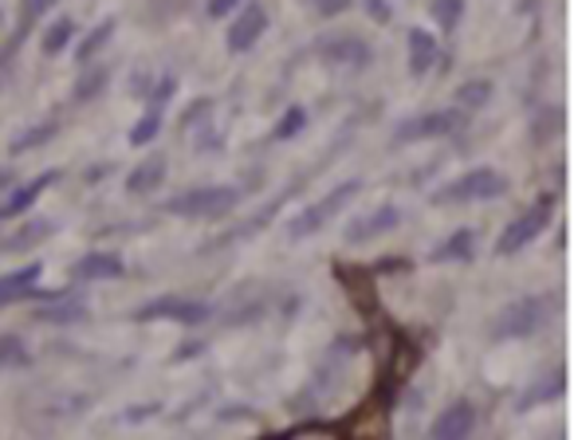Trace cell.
Returning <instances> with one entry per match:
<instances>
[{
	"label": "cell",
	"instance_id": "4",
	"mask_svg": "<svg viewBox=\"0 0 574 440\" xmlns=\"http://www.w3.org/2000/svg\"><path fill=\"white\" fill-rule=\"evenodd\" d=\"M359 193H362V181L359 178H350V181H342V185H334L327 197H319L315 205H307L304 213H299L296 221L287 225V236H291V240H307V236H315L319 228L327 225V221H334V216H339L342 208L350 205V201L359 197Z\"/></svg>",
	"mask_w": 574,
	"mask_h": 440
},
{
	"label": "cell",
	"instance_id": "17",
	"mask_svg": "<svg viewBox=\"0 0 574 440\" xmlns=\"http://www.w3.org/2000/svg\"><path fill=\"white\" fill-rule=\"evenodd\" d=\"M476 256V233L472 228H457L453 236H445V240L433 248V256L429 260L433 264H449V260H457V264H468Z\"/></svg>",
	"mask_w": 574,
	"mask_h": 440
},
{
	"label": "cell",
	"instance_id": "14",
	"mask_svg": "<svg viewBox=\"0 0 574 440\" xmlns=\"http://www.w3.org/2000/svg\"><path fill=\"white\" fill-rule=\"evenodd\" d=\"M437 60H440L437 36L425 32V28H410V72L422 79V75H429L437 67Z\"/></svg>",
	"mask_w": 574,
	"mask_h": 440
},
{
	"label": "cell",
	"instance_id": "35",
	"mask_svg": "<svg viewBox=\"0 0 574 440\" xmlns=\"http://www.w3.org/2000/svg\"><path fill=\"white\" fill-rule=\"evenodd\" d=\"M366 9H370V17H374V20H382V24H386V20L394 17V12L386 9V0H366Z\"/></svg>",
	"mask_w": 574,
	"mask_h": 440
},
{
	"label": "cell",
	"instance_id": "36",
	"mask_svg": "<svg viewBox=\"0 0 574 440\" xmlns=\"http://www.w3.org/2000/svg\"><path fill=\"white\" fill-rule=\"evenodd\" d=\"M4 181H9V173H4V170H0V189H4Z\"/></svg>",
	"mask_w": 574,
	"mask_h": 440
},
{
	"label": "cell",
	"instance_id": "7",
	"mask_svg": "<svg viewBox=\"0 0 574 440\" xmlns=\"http://www.w3.org/2000/svg\"><path fill=\"white\" fill-rule=\"evenodd\" d=\"M460 122H465L460 110H429V115H417V118L397 122L394 142H425V138H445V135H453V130H460Z\"/></svg>",
	"mask_w": 574,
	"mask_h": 440
},
{
	"label": "cell",
	"instance_id": "31",
	"mask_svg": "<svg viewBox=\"0 0 574 440\" xmlns=\"http://www.w3.org/2000/svg\"><path fill=\"white\" fill-rule=\"evenodd\" d=\"M55 0H24V28H32L47 9H52Z\"/></svg>",
	"mask_w": 574,
	"mask_h": 440
},
{
	"label": "cell",
	"instance_id": "18",
	"mask_svg": "<svg viewBox=\"0 0 574 440\" xmlns=\"http://www.w3.org/2000/svg\"><path fill=\"white\" fill-rule=\"evenodd\" d=\"M107 83H110V63H87V67L79 72V79H75V87H72L75 103L99 99L103 90H107Z\"/></svg>",
	"mask_w": 574,
	"mask_h": 440
},
{
	"label": "cell",
	"instance_id": "34",
	"mask_svg": "<svg viewBox=\"0 0 574 440\" xmlns=\"http://www.w3.org/2000/svg\"><path fill=\"white\" fill-rule=\"evenodd\" d=\"M241 0H209V17H228Z\"/></svg>",
	"mask_w": 574,
	"mask_h": 440
},
{
	"label": "cell",
	"instance_id": "19",
	"mask_svg": "<svg viewBox=\"0 0 574 440\" xmlns=\"http://www.w3.org/2000/svg\"><path fill=\"white\" fill-rule=\"evenodd\" d=\"M60 233V225L55 221H28L20 233H12L9 240H0V251H20V248H32V244L47 240V236Z\"/></svg>",
	"mask_w": 574,
	"mask_h": 440
},
{
	"label": "cell",
	"instance_id": "20",
	"mask_svg": "<svg viewBox=\"0 0 574 440\" xmlns=\"http://www.w3.org/2000/svg\"><path fill=\"white\" fill-rule=\"evenodd\" d=\"M566 389V374L563 369H555L551 377H539L535 386L528 389V394L520 397V414H528V409H535L539 401H555L559 394Z\"/></svg>",
	"mask_w": 574,
	"mask_h": 440
},
{
	"label": "cell",
	"instance_id": "24",
	"mask_svg": "<svg viewBox=\"0 0 574 440\" xmlns=\"http://www.w3.org/2000/svg\"><path fill=\"white\" fill-rule=\"evenodd\" d=\"M429 12L440 24V32H453L460 24V17H465V0H433Z\"/></svg>",
	"mask_w": 574,
	"mask_h": 440
},
{
	"label": "cell",
	"instance_id": "29",
	"mask_svg": "<svg viewBox=\"0 0 574 440\" xmlns=\"http://www.w3.org/2000/svg\"><path fill=\"white\" fill-rule=\"evenodd\" d=\"M47 138H55V122H40V126H32V130H24V135L12 142V153H24V150H32V146H44Z\"/></svg>",
	"mask_w": 574,
	"mask_h": 440
},
{
	"label": "cell",
	"instance_id": "33",
	"mask_svg": "<svg viewBox=\"0 0 574 440\" xmlns=\"http://www.w3.org/2000/svg\"><path fill=\"white\" fill-rule=\"evenodd\" d=\"M209 110H213V99H201V103H193V107L185 110V118H181V122H185V126H193L201 115H209Z\"/></svg>",
	"mask_w": 574,
	"mask_h": 440
},
{
	"label": "cell",
	"instance_id": "5",
	"mask_svg": "<svg viewBox=\"0 0 574 440\" xmlns=\"http://www.w3.org/2000/svg\"><path fill=\"white\" fill-rule=\"evenodd\" d=\"M213 314L209 303H198V299H181V296H158L150 303H142L135 311L138 323H153V319H170V323L181 326H201Z\"/></svg>",
	"mask_w": 574,
	"mask_h": 440
},
{
	"label": "cell",
	"instance_id": "32",
	"mask_svg": "<svg viewBox=\"0 0 574 440\" xmlns=\"http://www.w3.org/2000/svg\"><path fill=\"white\" fill-rule=\"evenodd\" d=\"M315 9L323 12V17H339V12L350 9V0H315Z\"/></svg>",
	"mask_w": 574,
	"mask_h": 440
},
{
	"label": "cell",
	"instance_id": "8",
	"mask_svg": "<svg viewBox=\"0 0 574 440\" xmlns=\"http://www.w3.org/2000/svg\"><path fill=\"white\" fill-rule=\"evenodd\" d=\"M319 55L334 67H366L374 60V47L366 44L362 36H350V32H334V36L319 40Z\"/></svg>",
	"mask_w": 574,
	"mask_h": 440
},
{
	"label": "cell",
	"instance_id": "10",
	"mask_svg": "<svg viewBox=\"0 0 574 440\" xmlns=\"http://www.w3.org/2000/svg\"><path fill=\"white\" fill-rule=\"evenodd\" d=\"M397 225H402V208H397V205H378L374 213L359 216L354 225H347L342 240H347V244H366V240H378V236L394 233Z\"/></svg>",
	"mask_w": 574,
	"mask_h": 440
},
{
	"label": "cell",
	"instance_id": "1",
	"mask_svg": "<svg viewBox=\"0 0 574 440\" xmlns=\"http://www.w3.org/2000/svg\"><path fill=\"white\" fill-rule=\"evenodd\" d=\"M551 319V299L548 296H528L508 303L500 314L492 319V339L508 342V339H528V334L543 331Z\"/></svg>",
	"mask_w": 574,
	"mask_h": 440
},
{
	"label": "cell",
	"instance_id": "16",
	"mask_svg": "<svg viewBox=\"0 0 574 440\" xmlns=\"http://www.w3.org/2000/svg\"><path fill=\"white\" fill-rule=\"evenodd\" d=\"M166 181V158L162 153H150V158H142V162L130 170V178H126V189L130 193H153V189H162Z\"/></svg>",
	"mask_w": 574,
	"mask_h": 440
},
{
	"label": "cell",
	"instance_id": "23",
	"mask_svg": "<svg viewBox=\"0 0 574 440\" xmlns=\"http://www.w3.org/2000/svg\"><path fill=\"white\" fill-rule=\"evenodd\" d=\"M492 99V83L488 79H468L457 87V107L460 110H476V107H485V103Z\"/></svg>",
	"mask_w": 574,
	"mask_h": 440
},
{
	"label": "cell",
	"instance_id": "15",
	"mask_svg": "<svg viewBox=\"0 0 574 440\" xmlns=\"http://www.w3.org/2000/svg\"><path fill=\"white\" fill-rule=\"evenodd\" d=\"M55 181H60V170H47V173H40V178L28 181V185H20L17 193L0 205V221H4V216H20L24 208H32V201H36L47 185H55Z\"/></svg>",
	"mask_w": 574,
	"mask_h": 440
},
{
	"label": "cell",
	"instance_id": "26",
	"mask_svg": "<svg viewBox=\"0 0 574 440\" xmlns=\"http://www.w3.org/2000/svg\"><path fill=\"white\" fill-rule=\"evenodd\" d=\"M36 319L40 323H79V319H87V307L83 303H55V307H44Z\"/></svg>",
	"mask_w": 574,
	"mask_h": 440
},
{
	"label": "cell",
	"instance_id": "9",
	"mask_svg": "<svg viewBox=\"0 0 574 440\" xmlns=\"http://www.w3.org/2000/svg\"><path fill=\"white\" fill-rule=\"evenodd\" d=\"M264 32H268V12H264V4H244L241 17L228 24V36H225L228 52L233 55L248 52V47L261 44Z\"/></svg>",
	"mask_w": 574,
	"mask_h": 440
},
{
	"label": "cell",
	"instance_id": "28",
	"mask_svg": "<svg viewBox=\"0 0 574 440\" xmlns=\"http://www.w3.org/2000/svg\"><path fill=\"white\" fill-rule=\"evenodd\" d=\"M28 351L24 342L12 339V334H0V369H12V366H28Z\"/></svg>",
	"mask_w": 574,
	"mask_h": 440
},
{
	"label": "cell",
	"instance_id": "21",
	"mask_svg": "<svg viewBox=\"0 0 574 440\" xmlns=\"http://www.w3.org/2000/svg\"><path fill=\"white\" fill-rule=\"evenodd\" d=\"M110 36H115V20H103V24H95L87 32V36L79 40V47H75V63H83V67H87L91 60H95V55L103 52V47L110 44Z\"/></svg>",
	"mask_w": 574,
	"mask_h": 440
},
{
	"label": "cell",
	"instance_id": "27",
	"mask_svg": "<svg viewBox=\"0 0 574 440\" xmlns=\"http://www.w3.org/2000/svg\"><path fill=\"white\" fill-rule=\"evenodd\" d=\"M304 126H307V110L304 107H291V110H284V118L276 122L272 138H276V142H287V138H296Z\"/></svg>",
	"mask_w": 574,
	"mask_h": 440
},
{
	"label": "cell",
	"instance_id": "12",
	"mask_svg": "<svg viewBox=\"0 0 574 440\" xmlns=\"http://www.w3.org/2000/svg\"><path fill=\"white\" fill-rule=\"evenodd\" d=\"M126 271V264L118 260L115 251H87L72 264V283H99V279H118Z\"/></svg>",
	"mask_w": 574,
	"mask_h": 440
},
{
	"label": "cell",
	"instance_id": "2",
	"mask_svg": "<svg viewBox=\"0 0 574 440\" xmlns=\"http://www.w3.org/2000/svg\"><path fill=\"white\" fill-rule=\"evenodd\" d=\"M244 189L236 185H198V189H185V193H178V197L166 201V213L173 216H225L233 213L236 205H241Z\"/></svg>",
	"mask_w": 574,
	"mask_h": 440
},
{
	"label": "cell",
	"instance_id": "30",
	"mask_svg": "<svg viewBox=\"0 0 574 440\" xmlns=\"http://www.w3.org/2000/svg\"><path fill=\"white\" fill-rule=\"evenodd\" d=\"M173 90H178V79H173V75H166V79H158V87H153L150 95H146V99H150V110H162V107H166V99H170Z\"/></svg>",
	"mask_w": 574,
	"mask_h": 440
},
{
	"label": "cell",
	"instance_id": "11",
	"mask_svg": "<svg viewBox=\"0 0 574 440\" xmlns=\"http://www.w3.org/2000/svg\"><path fill=\"white\" fill-rule=\"evenodd\" d=\"M476 429V405L472 401H453L445 414L433 421L429 440H468Z\"/></svg>",
	"mask_w": 574,
	"mask_h": 440
},
{
	"label": "cell",
	"instance_id": "22",
	"mask_svg": "<svg viewBox=\"0 0 574 440\" xmlns=\"http://www.w3.org/2000/svg\"><path fill=\"white\" fill-rule=\"evenodd\" d=\"M72 40H75V20L72 17L52 20V24H47V32H44V55H60L63 47L72 44Z\"/></svg>",
	"mask_w": 574,
	"mask_h": 440
},
{
	"label": "cell",
	"instance_id": "3",
	"mask_svg": "<svg viewBox=\"0 0 574 440\" xmlns=\"http://www.w3.org/2000/svg\"><path fill=\"white\" fill-rule=\"evenodd\" d=\"M503 193H508V178L500 170H492V165H480V170L460 173L440 193H433V201L437 205H472V201H496Z\"/></svg>",
	"mask_w": 574,
	"mask_h": 440
},
{
	"label": "cell",
	"instance_id": "13",
	"mask_svg": "<svg viewBox=\"0 0 574 440\" xmlns=\"http://www.w3.org/2000/svg\"><path fill=\"white\" fill-rule=\"evenodd\" d=\"M44 276V268L40 264H24V268L9 271V276H0V307L17 303V299H28L36 296V279Z\"/></svg>",
	"mask_w": 574,
	"mask_h": 440
},
{
	"label": "cell",
	"instance_id": "6",
	"mask_svg": "<svg viewBox=\"0 0 574 440\" xmlns=\"http://www.w3.org/2000/svg\"><path fill=\"white\" fill-rule=\"evenodd\" d=\"M548 221H551V201H539V205H531L528 213L520 216V221H512V225L500 233V240H496V256H500V260H508V256L523 251L539 233H543V228H548Z\"/></svg>",
	"mask_w": 574,
	"mask_h": 440
},
{
	"label": "cell",
	"instance_id": "25",
	"mask_svg": "<svg viewBox=\"0 0 574 440\" xmlns=\"http://www.w3.org/2000/svg\"><path fill=\"white\" fill-rule=\"evenodd\" d=\"M158 135H162V110H146V115L135 122V130H130V146H146Z\"/></svg>",
	"mask_w": 574,
	"mask_h": 440
}]
</instances>
